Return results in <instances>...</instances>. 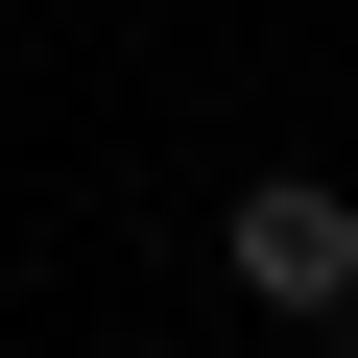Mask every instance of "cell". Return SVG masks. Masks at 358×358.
Returning a JSON list of instances; mask_svg holds the SVG:
<instances>
[{
	"mask_svg": "<svg viewBox=\"0 0 358 358\" xmlns=\"http://www.w3.org/2000/svg\"><path fill=\"white\" fill-rule=\"evenodd\" d=\"M215 263H239L263 310H358V192H334V167H263V192L215 215Z\"/></svg>",
	"mask_w": 358,
	"mask_h": 358,
	"instance_id": "1",
	"label": "cell"
},
{
	"mask_svg": "<svg viewBox=\"0 0 358 358\" xmlns=\"http://www.w3.org/2000/svg\"><path fill=\"white\" fill-rule=\"evenodd\" d=\"M310 334H334V358H358V310H310Z\"/></svg>",
	"mask_w": 358,
	"mask_h": 358,
	"instance_id": "2",
	"label": "cell"
}]
</instances>
